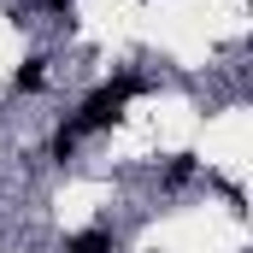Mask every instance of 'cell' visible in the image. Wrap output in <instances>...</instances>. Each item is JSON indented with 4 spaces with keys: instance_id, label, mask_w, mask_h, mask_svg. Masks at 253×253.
Instances as JSON below:
<instances>
[{
    "instance_id": "1",
    "label": "cell",
    "mask_w": 253,
    "mask_h": 253,
    "mask_svg": "<svg viewBox=\"0 0 253 253\" xmlns=\"http://www.w3.org/2000/svg\"><path fill=\"white\" fill-rule=\"evenodd\" d=\"M141 94V77L135 71H118L112 83H100V88H88L83 94V106L71 112V124H77V135H100V129H112L118 118H124V106Z\"/></svg>"
},
{
    "instance_id": "2",
    "label": "cell",
    "mask_w": 253,
    "mask_h": 253,
    "mask_svg": "<svg viewBox=\"0 0 253 253\" xmlns=\"http://www.w3.org/2000/svg\"><path fill=\"white\" fill-rule=\"evenodd\" d=\"M65 253H118V236L112 230H77V236H65Z\"/></svg>"
},
{
    "instance_id": "3",
    "label": "cell",
    "mask_w": 253,
    "mask_h": 253,
    "mask_svg": "<svg viewBox=\"0 0 253 253\" xmlns=\"http://www.w3.org/2000/svg\"><path fill=\"white\" fill-rule=\"evenodd\" d=\"M47 88V59L36 53V59H24L18 65V77H12V94H42Z\"/></svg>"
},
{
    "instance_id": "4",
    "label": "cell",
    "mask_w": 253,
    "mask_h": 253,
    "mask_svg": "<svg viewBox=\"0 0 253 253\" xmlns=\"http://www.w3.org/2000/svg\"><path fill=\"white\" fill-rule=\"evenodd\" d=\"M77 147H83V135H77V124L65 118V124L53 129V141H47V159H53V165H71V159H77Z\"/></svg>"
},
{
    "instance_id": "5",
    "label": "cell",
    "mask_w": 253,
    "mask_h": 253,
    "mask_svg": "<svg viewBox=\"0 0 253 253\" xmlns=\"http://www.w3.org/2000/svg\"><path fill=\"white\" fill-rule=\"evenodd\" d=\"M194 165H200L194 153H171V165H165V177H159V183H165V189H183V183L194 177Z\"/></svg>"
},
{
    "instance_id": "6",
    "label": "cell",
    "mask_w": 253,
    "mask_h": 253,
    "mask_svg": "<svg viewBox=\"0 0 253 253\" xmlns=\"http://www.w3.org/2000/svg\"><path fill=\"white\" fill-rule=\"evenodd\" d=\"M36 6H42V12H59V18L71 12V0H36Z\"/></svg>"
}]
</instances>
